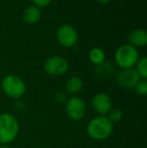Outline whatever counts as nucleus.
<instances>
[{"instance_id":"nucleus-1","label":"nucleus","mask_w":147,"mask_h":148,"mask_svg":"<svg viewBox=\"0 0 147 148\" xmlns=\"http://www.w3.org/2000/svg\"><path fill=\"white\" fill-rule=\"evenodd\" d=\"M113 123L107 116H97L93 118L87 125V133L92 139L103 141L109 138L113 132Z\"/></svg>"},{"instance_id":"nucleus-2","label":"nucleus","mask_w":147,"mask_h":148,"mask_svg":"<svg viewBox=\"0 0 147 148\" xmlns=\"http://www.w3.org/2000/svg\"><path fill=\"white\" fill-rule=\"evenodd\" d=\"M19 131L17 119L9 113L0 114V144L7 145L14 141Z\"/></svg>"},{"instance_id":"nucleus-3","label":"nucleus","mask_w":147,"mask_h":148,"mask_svg":"<svg viewBox=\"0 0 147 148\" xmlns=\"http://www.w3.org/2000/svg\"><path fill=\"white\" fill-rule=\"evenodd\" d=\"M1 88L7 97L11 99H20L26 92L24 82L16 75H8L2 80Z\"/></svg>"},{"instance_id":"nucleus-4","label":"nucleus","mask_w":147,"mask_h":148,"mask_svg":"<svg viewBox=\"0 0 147 148\" xmlns=\"http://www.w3.org/2000/svg\"><path fill=\"white\" fill-rule=\"evenodd\" d=\"M115 60L117 64L125 69H132L138 60V51L131 45H123L117 49L115 53Z\"/></svg>"},{"instance_id":"nucleus-5","label":"nucleus","mask_w":147,"mask_h":148,"mask_svg":"<svg viewBox=\"0 0 147 148\" xmlns=\"http://www.w3.org/2000/svg\"><path fill=\"white\" fill-rule=\"evenodd\" d=\"M65 112L71 120L80 121L86 115L87 105L82 98L74 96L66 101Z\"/></svg>"},{"instance_id":"nucleus-6","label":"nucleus","mask_w":147,"mask_h":148,"mask_svg":"<svg viewBox=\"0 0 147 148\" xmlns=\"http://www.w3.org/2000/svg\"><path fill=\"white\" fill-rule=\"evenodd\" d=\"M44 71L51 76H62L69 70V62L62 57H51L44 62Z\"/></svg>"},{"instance_id":"nucleus-7","label":"nucleus","mask_w":147,"mask_h":148,"mask_svg":"<svg viewBox=\"0 0 147 148\" xmlns=\"http://www.w3.org/2000/svg\"><path fill=\"white\" fill-rule=\"evenodd\" d=\"M92 106L96 113L101 116H105L113 108V103L110 96L106 93H97L92 99Z\"/></svg>"},{"instance_id":"nucleus-8","label":"nucleus","mask_w":147,"mask_h":148,"mask_svg":"<svg viewBox=\"0 0 147 148\" xmlns=\"http://www.w3.org/2000/svg\"><path fill=\"white\" fill-rule=\"evenodd\" d=\"M57 38L63 47H71L76 45L78 40V34L72 26L62 25L57 31Z\"/></svg>"},{"instance_id":"nucleus-9","label":"nucleus","mask_w":147,"mask_h":148,"mask_svg":"<svg viewBox=\"0 0 147 148\" xmlns=\"http://www.w3.org/2000/svg\"><path fill=\"white\" fill-rule=\"evenodd\" d=\"M118 84L123 88L131 89L137 85V83L140 81V77L136 70L133 69H125L118 75Z\"/></svg>"},{"instance_id":"nucleus-10","label":"nucleus","mask_w":147,"mask_h":148,"mask_svg":"<svg viewBox=\"0 0 147 148\" xmlns=\"http://www.w3.org/2000/svg\"><path fill=\"white\" fill-rule=\"evenodd\" d=\"M128 40L132 47H144L147 43V33L142 28L132 30L128 35Z\"/></svg>"},{"instance_id":"nucleus-11","label":"nucleus","mask_w":147,"mask_h":148,"mask_svg":"<svg viewBox=\"0 0 147 148\" xmlns=\"http://www.w3.org/2000/svg\"><path fill=\"white\" fill-rule=\"evenodd\" d=\"M23 20L28 24H36L39 21L41 17L40 10L36 6H29L23 12Z\"/></svg>"},{"instance_id":"nucleus-12","label":"nucleus","mask_w":147,"mask_h":148,"mask_svg":"<svg viewBox=\"0 0 147 148\" xmlns=\"http://www.w3.org/2000/svg\"><path fill=\"white\" fill-rule=\"evenodd\" d=\"M84 87L83 80L80 77H72L66 83V91L71 94H78Z\"/></svg>"},{"instance_id":"nucleus-13","label":"nucleus","mask_w":147,"mask_h":148,"mask_svg":"<svg viewBox=\"0 0 147 148\" xmlns=\"http://www.w3.org/2000/svg\"><path fill=\"white\" fill-rule=\"evenodd\" d=\"M89 59L94 64L100 66L105 60V53L103 51V49H99V47H94L89 53Z\"/></svg>"},{"instance_id":"nucleus-14","label":"nucleus","mask_w":147,"mask_h":148,"mask_svg":"<svg viewBox=\"0 0 147 148\" xmlns=\"http://www.w3.org/2000/svg\"><path fill=\"white\" fill-rule=\"evenodd\" d=\"M137 69L136 72L138 73L140 78L146 79L147 78V59L146 58H142L139 60H137Z\"/></svg>"},{"instance_id":"nucleus-15","label":"nucleus","mask_w":147,"mask_h":148,"mask_svg":"<svg viewBox=\"0 0 147 148\" xmlns=\"http://www.w3.org/2000/svg\"><path fill=\"white\" fill-rule=\"evenodd\" d=\"M107 117H108V119L113 123V124L114 123H118L122 120V118H123V112H122L120 109H117V108H115V109L112 108L111 111L108 113V116H107Z\"/></svg>"},{"instance_id":"nucleus-16","label":"nucleus","mask_w":147,"mask_h":148,"mask_svg":"<svg viewBox=\"0 0 147 148\" xmlns=\"http://www.w3.org/2000/svg\"><path fill=\"white\" fill-rule=\"evenodd\" d=\"M134 89H135V92L138 95L145 96L147 94V82L145 80L139 81V82L137 83V85L134 87Z\"/></svg>"},{"instance_id":"nucleus-17","label":"nucleus","mask_w":147,"mask_h":148,"mask_svg":"<svg viewBox=\"0 0 147 148\" xmlns=\"http://www.w3.org/2000/svg\"><path fill=\"white\" fill-rule=\"evenodd\" d=\"M51 1V0H32L34 5L38 6V7H45L46 5H49Z\"/></svg>"},{"instance_id":"nucleus-18","label":"nucleus","mask_w":147,"mask_h":148,"mask_svg":"<svg viewBox=\"0 0 147 148\" xmlns=\"http://www.w3.org/2000/svg\"><path fill=\"white\" fill-rule=\"evenodd\" d=\"M55 101H57V102L62 103V102L66 101V96H65V94H63V93H57V94H55Z\"/></svg>"},{"instance_id":"nucleus-19","label":"nucleus","mask_w":147,"mask_h":148,"mask_svg":"<svg viewBox=\"0 0 147 148\" xmlns=\"http://www.w3.org/2000/svg\"><path fill=\"white\" fill-rule=\"evenodd\" d=\"M96 1L101 4H106V3H108V2H110V0H96Z\"/></svg>"},{"instance_id":"nucleus-20","label":"nucleus","mask_w":147,"mask_h":148,"mask_svg":"<svg viewBox=\"0 0 147 148\" xmlns=\"http://www.w3.org/2000/svg\"><path fill=\"white\" fill-rule=\"evenodd\" d=\"M0 148H11L10 146H8V145H1Z\"/></svg>"}]
</instances>
